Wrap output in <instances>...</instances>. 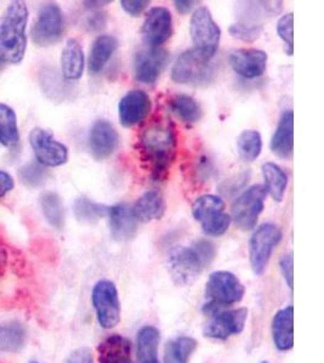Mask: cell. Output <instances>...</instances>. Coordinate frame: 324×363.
Instances as JSON below:
<instances>
[{
    "label": "cell",
    "mask_w": 324,
    "mask_h": 363,
    "mask_svg": "<svg viewBox=\"0 0 324 363\" xmlns=\"http://www.w3.org/2000/svg\"><path fill=\"white\" fill-rule=\"evenodd\" d=\"M176 133L171 120H157L144 130L140 148L154 181L166 177L176 155Z\"/></svg>",
    "instance_id": "1"
},
{
    "label": "cell",
    "mask_w": 324,
    "mask_h": 363,
    "mask_svg": "<svg viewBox=\"0 0 324 363\" xmlns=\"http://www.w3.org/2000/svg\"><path fill=\"white\" fill-rule=\"evenodd\" d=\"M28 9L25 1L10 3L0 16V63L17 65L25 57L27 49Z\"/></svg>",
    "instance_id": "2"
},
{
    "label": "cell",
    "mask_w": 324,
    "mask_h": 363,
    "mask_svg": "<svg viewBox=\"0 0 324 363\" xmlns=\"http://www.w3.org/2000/svg\"><path fill=\"white\" fill-rule=\"evenodd\" d=\"M215 256V245L208 240H198L190 246L176 248L169 257L173 280L178 285H191L212 264Z\"/></svg>",
    "instance_id": "3"
},
{
    "label": "cell",
    "mask_w": 324,
    "mask_h": 363,
    "mask_svg": "<svg viewBox=\"0 0 324 363\" xmlns=\"http://www.w3.org/2000/svg\"><path fill=\"white\" fill-rule=\"evenodd\" d=\"M244 297V286L234 274L230 272H215L209 277L205 285V298L208 303L203 311L208 314L212 310L231 306Z\"/></svg>",
    "instance_id": "4"
},
{
    "label": "cell",
    "mask_w": 324,
    "mask_h": 363,
    "mask_svg": "<svg viewBox=\"0 0 324 363\" xmlns=\"http://www.w3.org/2000/svg\"><path fill=\"white\" fill-rule=\"evenodd\" d=\"M193 50L200 57L210 61L215 56L220 43L221 29L214 21L210 10L205 6L197 9L190 25Z\"/></svg>",
    "instance_id": "5"
},
{
    "label": "cell",
    "mask_w": 324,
    "mask_h": 363,
    "mask_svg": "<svg viewBox=\"0 0 324 363\" xmlns=\"http://www.w3.org/2000/svg\"><path fill=\"white\" fill-rule=\"evenodd\" d=\"M192 215L209 236L224 235L232 220L231 216L225 212L222 199L212 194L200 195L195 199L192 205Z\"/></svg>",
    "instance_id": "6"
},
{
    "label": "cell",
    "mask_w": 324,
    "mask_h": 363,
    "mask_svg": "<svg viewBox=\"0 0 324 363\" xmlns=\"http://www.w3.org/2000/svg\"><path fill=\"white\" fill-rule=\"evenodd\" d=\"M215 74L210 61L200 57L195 50H186L171 68V80L183 85H202L212 82Z\"/></svg>",
    "instance_id": "7"
},
{
    "label": "cell",
    "mask_w": 324,
    "mask_h": 363,
    "mask_svg": "<svg viewBox=\"0 0 324 363\" xmlns=\"http://www.w3.org/2000/svg\"><path fill=\"white\" fill-rule=\"evenodd\" d=\"M282 240V231L276 224L265 223L254 231L249 241V258L255 275L266 270L276 246Z\"/></svg>",
    "instance_id": "8"
},
{
    "label": "cell",
    "mask_w": 324,
    "mask_h": 363,
    "mask_svg": "<svg viewBox=\"0 0 324 363\" xmlns=\"http://www.w3.org/2000/svg\"><path fill=\"white\" fill-rule=\"evenodd\" d=\"M92 301L100 326L104 330L114 328L121 321V301L116 285L111 281H99L92 289Z\"/></svg>",
    "instance_id": "9"
},
{
    "label": "cell",
    "mask_w": 324,
    "mask_h": 363,
    "mask_svg": "<svg viewBox=\"0 0 324 363\" xmlns=\"http://www.w3.org/2000/svg\"><path fill=\"white\" fill-rule=\"evenodd\" d=\"M266 190L262 184H255L233 203L232 217L234 224L242 230H252L258 223L259 216L264 210Z\"/></svg>",
    "instance_id": "10"
},
{
    "label": "cell",
    "mask_w": 324,
    "mask_h": 363,
    "mask_svg": "<svg viewBox=\"0 0 324 363\" xmlns=\"http://www.w3.org/2000/svg\"><path fill=\"white\" fill-rule=\"evenodd\" d=\"M29 143L33 149L38 164L44 167H58L68 161V149L55 140L53 133L44 128H36L29 135Z\"/></svg>",
    "instance_id": "11"
},
{
    "label": "cell",
    "mask_w": 324,
    "mask_h": 363,
    "mask_svg": "<svg viewBox=\"0 0 324 363\" xmlns=\"http://www.w3.org/2000/svg\"><path fill=\"white\" fill-rule=\"evenodd\" d=\"M65 33V18L58 5L50 3L40 9L32 29V39L39 46L53 45Z\"/></svg>",
    "instance_id": "12"
},
{
    "label": "cell",
    "mask_w": 324,
    "mask_h": 363,
    "mask_svg": "<svg viewBox=\"0 0 324 363\" xmlns=\"http://www.w3.org/2000/svg\"><path fill=\"white\" fill-rule=\"evenodd\" d=\"M207 315H210V320L205 325L204 335L216 340H226L232 335H239L244 330L248 310L245 308L234 310L216 309Z\"/></svg>",
    "instance_id": "13"
},
{
    "label": "cell",
    "mask_w": 324,
    "mask_h": 363,
    "mask_svg": "<svg viewBox=\"0 0 324 363\" xmlns=\"http://www.w3.org/2000/svg\"><path fill=\"white\" fill-rule=\"evenodd\" d=\"M173 35V17L163 6L151 9L142 25L141 37L151 48H159Z\"/></svg>",
    "instance_id": "14"
},
{
    "label": "cell",
    "mask_w": 324,
    "mask_h": 363,
    "mask_svg": "<svg viewBox=\"0 0 324 363\" xmlns=\"http://www.w3.org/2000/svg\"><path fill=\"white\" fill-rule=\"evenodd\" d=\"M171 58L169 51L162 48L142 49L135 56V77L142 84H153L166 69Z\"/></svg>",
    "instance_id": "15"
},
{
    "label": "cell",
    "mask_w": 324,
    "mask_h": 363,
    "mask_svg": "<svg viewBox=\"0 0 324 363\" xmlns=\"http://www.w3.org/2000/svg\"><path fill=\"white\" fill-rule=\"evenodd\" d=\"M87 145L95 160H104L111 157L118 148L119 135L109 121L97 120L90 128Z\"/></svg>",
    "instance_id": "16"
},
{
    "label": "cell",
    "mask_w": 324,
    "mask_h": 363,
    "mask_svg": "<svg viewBox=\"0 0 324 363\" xmlns=\"http://www.w3.org/2000/svg\"><path fill=\"white\" fill-rule=\"evenodd\" d=\"M151 99L145 91L133 90L125 94L118 104V116L124 128H134L142 123L151 112Z\"/></svg>",
    "instance_id": "17"
},
{
    "label": "cell",
    "mask_w": 324,
    "mask_h": 363,
    "mask_svg": "<svg viewBox=\"0 0 324 363\" xmlns=\"http://www.w3.org/2000/svg\"><path fill=\"white\" fill-rule=\"evenodd\" d=\"M267 60L266 52L258 49L234 50L229 56L230 66L244 79L261 77L266 70Z\"/></svg>",
    "instance_id": "18"
},
{
    "label": "cell",
    "mask_w": 324,
    "mask_h": 363,
    "mask_svg": "<svg viewBox=\"0 0 324 363\" xmlns=\"http://www.w3.org/2000/svg\"><path fill=\"white\" fill-rule=\"evenodd\" d=\"M107 216L113 239L117 241H129L136 235L139 222L128 205L118 203L108 207Z\"/></svg>",
    "instance_id": "19"
},
{
    "label": "cell",
    "mask_w": 324,
    "mask_h": 363,
    "mask_svg": "<svg viewBox=\"0 0 324 363\" xmlns=\"http://www.w3.org/2000/svg\"><path fill=\"white\" fill-rule=\"evenodd\" d=\"M272 153L283 160L291 159L294 152V113L284 111L274 136L271 138Z\"/></svg>",
    "instance_id": "20"
},
{
    "label": "cell",
    "mask_w": 324,
    "mask_h": 363,
    "mask_svg": "<svg viewBox=\"0 0 324 363\" xmlns=\"http://www.w3.org/2000/svg\"><path fill=\"white\" fill-rule=\"evenodd\" d=\"M272 338L279 351L291 350L294 347V308L287 306L274 315Z\"/></svg>",
    "instance_id": "21"
},
{
    "label": "cell",
    "mask_w": 324,
    "mask_h": 363,
    "mask_svg": "<svg viewBox=\"0 0 324 363\" xmlns=\"http://www.w3.org/2000/svg\"><path fill=\"white\" fill-rule=\"evenodd\" d=\"M134 217L137 222H151L161 219L166 212V201L158 190H148L137 199L131 207Z\"/></svg>",
    "instance_id": "22"
},
{
    "label": "cell",
    "mask_w": 324,
    "mask_h": 363,
    "mask_svg": "<svg viewBox=\"0 0 324 363\" xmlns=\"http://www.w3.org/2000/svg\"><path fill=\"white\" fill-rule=\"evenodd\" d=\"M99 363H134L131 342L122 335H114L104 339L97 347Z\"/></svg>",
    "instance_id": "23"
},
{
    "label": "cell",
    "mask_w": 324,
    "mask_h": 363,
    "mask_svg": "<svg viewBox=\"0 0 324 363\" xmlns=\"http://www.w3.org/2000/svg\"><path fill=\"white\" fill-rule=\"evenodd\" d=\"M85 66L84 51L78 40L68 39L61 54V69L63 78L75 82L82 78Z\"/></svg>",
    "instance_id": "24"
},
{
    "label": "cell",
    "mask_w": 324,
    "mask_h": 363,
    "mask_svg": "<svg viewBox=\"0 0 324 363\" xmlns=\"http://www.w3.org/2000/svg\"><path fill=\"white\" fill-rule=\"evenodd\" d=\"M118 48V40L113 35L102 34L97 37L89 55V61H87V68L92 74H97L101 70L104 69L106 63L112 57V55L116 52Z\"/></svg>",
    "instance_id": "25"
},
{
    "label": "cell",
    "mask_w": 324,
    "mask_h": 363,
    "mask_svg": "<svg viewBox=\"0 0 324 363\" xmlns=\"http://www.w3.org/2000/svg\"><path fill=\"white\" fill-rule=\"evenodd\" d=\"M264 177V188L271 195L274 201L281 203L288 186V174L281 166L274 162H265L261 167Z\"/></svg>",
    "instance_id": "26"
},
{
    "label": "cell",
    "mask_w": 324,
    "mask_h": 363,
    "mask_svg": "<svg viewBox=\"0 0 324 363\" xmlns=\"http://www.w3.org/2000/svg\"><path fill=\"white\" fill-rule=\"evenodd\" d=\"M161 333L153 326L142 327L137 333V362L161 363L157 357Z\"/></svg>",
    "instance_id": "27"
},
{
    "label": "cell",
    "mask_w": 324,
    "mask_h": 363,
    "mask_svg": "<svg viewBox=\"0 0 324 363\" xmlns=\"http://www.w3.org/2000/svg\"><path fill=\"white\" fill-rule=\"evenodd\" d=\"M27 332L20 322H9L0 325V352H17L25 345Z\"/></svg>",
    "instance_id": "28"
},
{
    "label": "cell",
    "mask_w": 324,
    "mask_h": 363,
    "mask_svg": "<svg viewBox=\"0 0 324 363\" xmlns=\"http://www.w3.org/2000/svg\"><path fill=\"white\" fill-rule=\"evenodd\" d=\"M20 142L16 113L13 108L0 104V143L9 149L16 148Z\"/></svg>",
    "instance_id": "29"
},
{
    "label": "cell",
    "mask_w": 324,
    "mask_h": 363,
    "mask_svg": "<svg viewBox=\"0 0 324 363\" xmlns=\"http://www.w3.org/2000/svg\"><path fill=\"white\" fill-rule=\"evenodd\" d=\"M197 349V342L191 337H179L166 342L164 363H190Z\"/></svg>",
    "instance_id": "30"
},
{
    "label": "cell",
    "mask_w": 324,
    "mask_h": 363,
    "mask_svg": "<svg viewBox=\"0 0 324 363\" xmlns=\"http://www.w3.org/2000/svg\"><path fill=\"white\" fill-rule=\"evenodd\" d=\"M169 104H171V112L186 124H195L202 119L203 116L200 104L195 99H192L191 96L181 95V94L175 95L171 99Z\"/></svg>",
    "instance_id": "31"
},
{
    "label": "cell",
    "mask_w": 324,
    "mask_h": 363,
    "mask_svg": "<svg viewBox=\"0 0 324 363\" xmlns=\"http://www.w3.org/2000/svg\"><path fill=\"white\" fill-rule=\"evenodd\" d=\"M43 215L51 227L63 229L65 225V210L63 201L54 191H46L40 196Z\"/></svg>",
    "instance_id": "32"
},
{
    "label": "cell",
    "mask_w": 324,
    "mask_h": 363,
    "mask_svg": "<svg viewBox=\"0 0 324 363\" xmlns=\"http://www.w3.org/2000/svg\"><path fill=\"white\" fill-rule=\"evenodd\" d=\"M261 135L255 130H245L238 136L237 152L242 160L247 162L256 160L261 154Z\"/></svg>",
    "instance_id": "33"
},
{
    "label": "cell",
    "mask_w": 324,
    "mask_h": 363,
    "mask_svg": "<svg viewBox=\"0 0 324 363\" xmlns=\"http://www.w3.org/2000/svg\"><path fill=\"white\" fill-rule=\"evenodd\" d=\"M108 207L96 203L87 198H78L75 203V215L77 219L85 224H94L107 215Z\"/></svg>",
    "instance_id": "34"
},
{
    "label": "cell",
    "mask_w": 324,
    "mask_h": 363,
    "mask_svg": "<svg viewBox=\"0 0 324 363\" xmlns=\"http://www.w3.org/2000/svg\"><path fill=\"white\" fill-rule=\"evenodd\" d=\"M18 176L26 186L38 188V186H43L48 179V171L44 166L38 162H29L20 169Z\"/></svg>",
    "instance_id": "35"
},
{
    "label": "cell",
    "mask_w": 324,
    "mask_h": 363,
    "mask_svg": "<svg viewBox=\"0 0 324 363\" xmlns=\"http://www.w3.org/2000/svg\"><path fill=\"white\" fill-rule=\"evenodd\" d=\"M293 29H294V15L293 13H286L279 18L277 22V33L279 38L282 39L283 43L287 46V54L289 56L294 52V34H293Z\"/></svg>",
    "instance_id": "36"
},
{
    "label": "cell",
    "mask_w": 324,
    "mask_h": 363,
    "mask_svg": "<svg viewBox=\"0 0 324 363\" xmlns=\"http://www.w3.org/2000/svg\"><path fill=\"white\" fill-rule=\"evenodd\" d=\"M231 37L245 43H254L262 33L261 25H247V23H234L229 28Z\"/></svg>",
    "instance_id": "37"
},
{
    "label": "cell",
    "mask_w": 324,
    "mask_h": 363,
    "mask_svg": "<svg viewBox=\"0 0 324 363\" xmlns=\"http://www.w3.org/2000/svg\"><path fill=\"white\" fill-rule=\"evenodd\" d=\"M279 267L282 272L283 277L289 286V289H293L294 287V258L293 253H286L283 255L282 258L279 260Z\"/></svg>",
    "instance_id": "38"
},
{
    "label": "cell",
    "mask_w": 324,
    "mask_h": 363,
    "mask_svg": "<svg viewBox=\"0 0 324 363\" xmlns=\"http://www.w3.org/2000/svg\"><path fill=\"white\" fill-rule=\"evenodd\" d=\"M150 5V1L147 0H122L121 6L125 13L130 16H140L145 9Z\"/></svg>",
    "instance_id": "39"
},
{
    "label": "cell",
    "mask_w": 324,
    "mask_h": 363,
    "mask_svg": "<svg viewBox=\"0 0 324 363\" xmlns=\"http://www.w3.org/2000/svg\"><path fill=\"white\" fill-rule=\"evenodd\" d=\"M65 363H94L92 350L87 347H80L67 357Z\"/></svg>",
    "instance_id": "40"
},
{
    "label": "cell",
    "mask_w": 324,
    "mask_h": 363,
    "mask_svg": "<svg viewBox=\"0 0 324 363\" xmlns=\"http://www.w3.org/2000/svg\"><path fill=\"white\" fill-rule=\"evenodd\" d=\"M107 25V17L102 13H95L87 18V27L90 32H101Z\"/></svg>",
    "instance_id": "41"
},
{
    "label": "cell",
    "mask_w": 324,
    "mask_h": 363,
    "mask_svg": "<svg viewBox=\"0 0 324 363\" xmlns=\"http://www.w3.org/2000/svg\"><path fill=\"white\" fill-rule=\"evenodd\" d=\"M14 179L8 172L0 171V198H3L5 195L10 193L14 189Z\"/></svg>",
    "instance_id": "42"
},
{
    "label": "cell",
    "mask_w": 324,
    "mask_h": 363,
    "mask_svg": "<svg viewBox=\"0 0 324 363\" xmlns=\"http://www.w3.org/2000/svg\"><path fill=\"white\" fill-rule=\"evenodd\" d=\"M174 4L176 10H178L180 13L185 15V13H188L191 11L192 8H193V5H195V1H191V0H190V1H188V0H175Z\"/></svg>",
    "instance_id": "43"
},
{
    "label": "cell",
    "mask_w": 324,
    "mask_h": 363,
    "mask_svg": "<svg viewBox=\"0 0 324 363\" xmlns=\"http://www.w3.org/2000/svg\"><path fill=\"white\" fill-rule=\"evenodd\" d=\"M85 4L89 8H97V6H104V5L111 4V0L107 1H85Z\"/></svg>",
    "instance_id": "44"
},
{
    "label": "cell",
    "mask_w": 324,
    "mask_h": 363,
    "mask_svg": "<svg viewBox=\"0 0 324 363\" xmlns=\"http://www.w3.org/2000/svg\"><path fill=\"white\" fill-rule=\"evenodd\" d=\"M3 260H4V255L0 253V265H3Z\"/></svg>",
    "instance_id": "45"
},
{
    "label": "cell",
    "mask_w": 324,
    "mask_h": 363,
    "mask_svg": "<svg viewBox=\"0 0 324 363\" xmlns=\"http://www.w3.org/2000/svg\"><path fill=\"white\" fill-rule=\"evenodd\" d=\"M261 363H269V362H267V361H264V362H261Z\"/></svg>",
    "instance_id": "46"
},
{
    "label": "cell",
    "mask_w": 324,
    "mask_h": 363,
    "mask_svg": "<svg viewBox=\"0 0 324 363\" xmlns=\"http://www.w3.org/2000/svg\"><path fill=\"white\" fill-rule=\"evenodd\" d=\"M32 363H37V362H32Z\"/></svg>",
    "instance_id": "47"
}]
</instances>
